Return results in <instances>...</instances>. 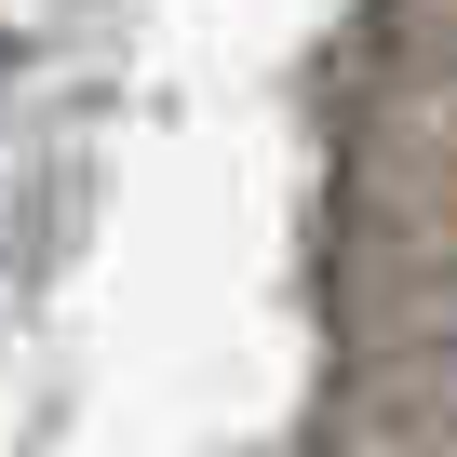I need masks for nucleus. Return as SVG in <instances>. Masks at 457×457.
Wrapping results in <instances>:
<instances>
[]
</instances>
